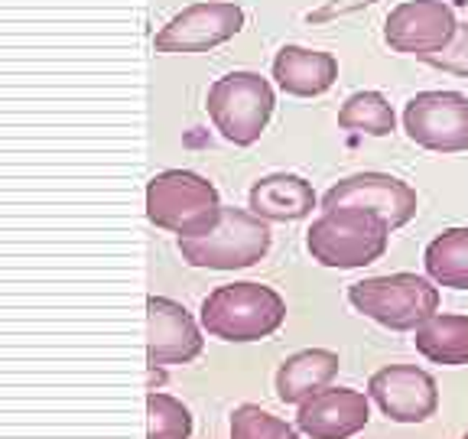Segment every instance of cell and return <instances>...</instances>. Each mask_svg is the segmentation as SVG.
I'll list each match as a JSON object with an SVG mask.
<instances>
[{"label": "cell", "mask_w": 468, "mask_h": 439, "mask_svg": "<svg viewBox=\"0 0 468 439\" xmlns=\"http://www.w3.org/2000/svg\"><path fill=\"white\" fill-rule=\"evenodd\" d=\"M413 342L432 365H468V316L432 313L417 329Z\"/></svg>", "instance_id": "17"}, {"label": "cell", "mask_w": 468, "mask_h": 439, "mask_svg": "<svg viewBox=\"0 0 468 439\" xmlns=\"http://www.w3.org/2000/svg\"><path fill=\"white\" fill-rule=\"evenodd\" d=\"M426 273L439 286L468 290V228H449L426 244Z\"/></svg>", "instance_id": "18"}, {"label": "cell", "mask_w": 468, "mask_h": 439, "mask_svg": "<svg viewBox=\"0 0 468 439\" xmlns=\"http://www.w3.org/2000/svg\"><path fill=\"white\" fill-rule=\"evenodd\" d=\"M244 29V10L228 0H205L176 14L154 37L156 52H208Z\"/></svg>", "instance_id": "9"}, {"label": "cell", "mask_w": 468, "mask_h": 439, "mask_svg": "<svg viewBox=\"0 0 468 439\" xmlns=\"http://www.w3.org/2000/svg\"><path fill=\"white\" fill-rule=\"evenodd\" d=\"M338 355L329 348L296 351L280 365L277 371V397L283 403H303L313 394L325 391L338 374Z\"/></svg>", "instance_id": "16"}, {"label": "cell", "mask_w": 468, "mask_h": 439, "mask_svg": "<svg viewBox=\"0 0 468 439\" xmlns=\"http://www.w3.org/2000/svg\"><path fill=\"white\" fill-rule=\"evenodd\" d=\"M390 231H394L390 221L374 209L338 205V209H325L309 225L306 248L322 267L355 271V267H367L384 257Z\"/></svg>", "instance_id": "1"}, {"label": "cell", "mask_w": 468, "mask_h": 439, "mask_svg": "<svg viewBox=\"0 0 468 439\" xmlns=\"http://www.w3.org/2000/svg\"><path fill=\"white\" fill-rule=\"evenodd\" d=\"M146 361L154 368L166 365H189L205 348V338L198 332L192 313L183 303L166 300V296H150L146 300Z\"/></svg>", "instance_id": "11"}, {"label": "cell", "mask_w": 468, "mask_h": 439, "mask_svg": "<svg viewBox=\"0 0 468 439\" xmlns=\"http://www.w3.org/2000/svg\"><path fill=\"white\" fill-rule=\"evenodd\" d=\"M407 137L432 154L468 150V95L462 91H420L403 108Z\"/></svg>", "instance_id": "7"}, {"label": "cell", "mask_w": 468, "mask_h": 439, "mask_svg": "<svg viewBox=\"0 0 468 439\" xmlns=\"http://www.w3.org/2000/svg\"><path fill=\"white\" fill-rule=\"evenodd\" d=\"M273 79L292 98H319L338 79V62L332 52L283 46L273 59Z\"/></svg>", "instance_id": "14"}, {"label": "cell", "mask_w": 468, "mask_h": 439, "mask_svg": "<svg viewBox=\"0 0 468 439\" xmlns=\"http://www.w3.org/2000/svg\"><path fill=\"white\" fill-rule=\"evenodd\" d=\"M338 205L374 209L390 221V228H403L417 215V192L390 173H355L348 179H338L322 196V209H338Z\"/></svg>", "instance_id": "12"}, {"label": "cell", "mask_w": 468, "mask_h": 439, "mask_svg": "<svg viewBox=\"0 0 468 439\" xmlns=\"http://www.w3.org/2000/svg\"><path fill=\"white\" fill-rule=\"evenodd\" d=\"M462 439H468V433H465V436H462Z\"/></svg>", "instance_id": "24"}, {"label": "cell", "mask_w": 468, "mask_h": 439, "mask_svg": "<svg viewBox=\"0 0 468 439\" xmlns=\"http://www.w3.org/2000/svg\"><path fill=\"white\" fill-rule=\"evenodd\" d=\"M455 10L446 0H403L384 20V43L403 56H417L423 62L432 52L452 43Z\"/></svg>", "instance_id": "8"}, {"label": "cell", "mask_w": 468, "mask_h": 439, "mask_svg": "<svg viewBox=\"0 0 468 439\" xmlns=\"http://www.w3.org/2000/svg\"><path fill=\"white\" fill-rule=\"evenodd\" d=\"M273 88L271 81L257 72H228L215 79L208 88L205 108L221 137L234 146H250L261 140L273 117Z\"/></svg>", "instance_id": "6"}, {"label": "cell", "mask_w": 468, "mask_h": 439, "mask_svg": "<svg viewBox=\"0 0 468 439\" xmlns=\"http://www.w3.org/2000/svg\"><path fill=\"white\" fill-rule=\"evenodd\" d=\"M286 319V303L273 286L228 284L202 300V326L221 342H261Z\"/></svg>", "instance_id": "2"}, {"label": "cell", "mask_w": 468, "mask_h": 439, "mask_svg": "<svg viewBox=\"0 0 468 439\" xmlns=\"http://www.w3.org/2000/svg\"><path fill=\"white\" fill-rule=\"evenodd\" d=\"M221 209L218 189L192 169H166L146 183V219L179 238L208 234L218 225Z\"/></svg>", "instance_id": "3"}, {"label": "cell", "mask_w": 468, "mask_h": 439, "mask_svg": "<svg viewBox=\"0 0 468 439\" xmlns=\"http://www.w3.org/2000/svg\"><path fill=\"white\" fill-rule=\"evenodd\" d=\"M367 394L394 423H423L439 407L436 378L417 365H388L374 371Z\"/></svg>", "instance_id": "10"}, {"label": "cell", "mask_w": 468, "mask_h": 439, "mask_svg": "<svg viewBox=\"0 0 468 439\" xmlns=\"http://www.w3.org/2000/svg\"><path fill=\"white\" fill-rule=\"evenodd\" d=\"M394 108L380 91H355L345 98L338 111V127L351 134H367V137H388L394 131Z\"/></svg>", "instance_id": "19"}, {"label": "cell", "mask_w": 468, "mask_h": 439, "mask_svg": "<svg viewBox=\"0 0 468 439\" xmlns=\"http://www.w3.org/2000/svg\"><path fill=\"white\" fill-rule=\"evenodd\" d=\"M423 62L432 69H442V72L459 75V79H468V23H459L452 43H449L446 49L426 56Z\"/></svg>", "instance_id": "22"}, {"label": "cell", "mask_w": 468, "mask_h": 439, "mask_svg": "<svg viewBox=\"0 0 468 439\" xmlns=\"http://www.w3.org/2000/svg\"><path fill=\"white\" fill-rule=\"evenodd\" d=\"M371 4H378V0H325L319 10H313V14H306L309 23H329L335 20V16H345V14H358V10L371 7Z\"/></svg>", "instance_id": "23"}, {"label": "cell", "mask_w": 468, "mask_h": 439, "mask_svg": "<svg viewBox=\"0 0 468 439\" xmlns=\"http://www.w3.org/2000/svg\"><path fill=\"white\" fill-rule=\"evenodd\" d=\"M231 439H300V426H290L254 403H241L231 413Z\"/></svg>", "instance_id": "21"}, {"label": "cell", "mask_w": 468, "mask_h": 439, "mask_svg": "<svg viewBox=\"0 0 468 439\" xmlns=\"http://www.w3.org/2000/svg\"><path fill=\"white\" fill-rule=\"evenodd\" d=\"M192 413L183 401L163 391H150L146 397V439H189Z\"/></svg>", "instance_id": "20"}, {"label": "cell", "mask_w": 468, "mask_h": 439, "mask_svg": "<svg viewBox=\"0 0 468 439\" xmlns=\"http://www.w3.org/2000/svg\"><path fill=\"white\" fill-rule=\"evenodd\" d=\"M371 420L367 397L355 388H325L300 403L296 426L313 439H348Z\"/></svg>", "instance_id": "13"}, {"label": "cell", "mask_w": 468, "mask_h": 439, "mask_svg": "<svg viewBox=\"0 0 468 439\" xmlns=\"http://www.w3.org/2000/svg\"><path fill=\"white\" fill-rule=\"evenodd\" d=\"M348 303L384 329L417 332L439 309V290L420 273H388L351 284Z\"/></svg>", "instance_id": "4"}, {"label": "cell", "mask_w": 468, "mask_h": 439, "mask_svg": "<svg viewBox=\"0 0 468 439\" xmlns=\"http://www.w3.org/2000/svg\"><path fill=\"white\" fill-rule=\"evenodd\" d=\"M271 251V225L244 209H221L218 225L198 238H179V254L192 267L241 271L254 267Z\"/></svg>", "instance_id": "5"}, {"label": "cell", "mask_w": 468, "mask_h": 439, "mask_svg": "<svg viewBox=\"0 0 468 439\" xmlns=\"http://www.w3.org/2000/svg\"><path fill=\"white\" fill-rule=\"evenodd\" d=\"M250 212L263 221H300L313 215L315 192L296 173H271L250 186Z\"/></svg>", "instance_id": "15"}]
</instances>
